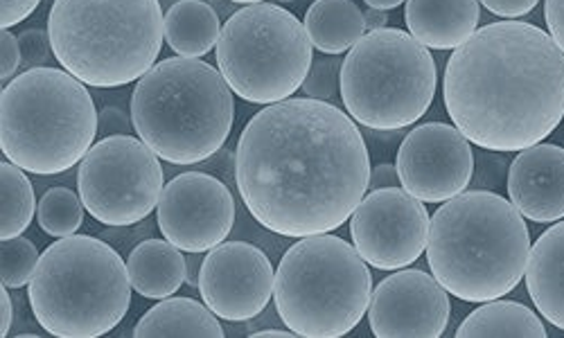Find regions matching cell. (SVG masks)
Instances as JSON below:
<instances>
[{
  "label": "cell",
  "instance_id": "6da1fadb",
  "mask_svg": "<svg viewBox=\"0 0 564 338\" xmlns=\"http://www.w3.org/2000/svg\"><path fill=\"white\" fill-rule=\"evenodd\" d=\"M235 185L251 217L273 235L333 232L370 189L366 140L330 102L290 98L267 105L238 140Z\"/></svg>",
  "mask_w": 564,
  "mask_h": 338
},
{
  "label": "cell",
  "instance_id": "7a4b0ae2",
  "mask_svg": "<svg viewBox=\"0 0 564 338\" xmlns=\"http://www.w3.org/2000/svg\"><path fill=\"white\" fill-rule=\"evenodd\" d=\"M443 95L454 127L477 148L529 150L564 118V53L531 23H490L449 57Z\"/></svg>",
  "mask_w": 564,
  "mask_h": 338
},
{
  "label": "cell",
  "instance_id": "3957f363",
  "mask_svg": "<svg viewBox=\"0 0 564 338\" xmlns=\"http://www.w3.org/2000/svg\"><path fill=\"white\" fill-rule=\"evenodd\" d=\"M529 258L531 235L524 215L495 192H460L432 217V275L465 303L510 294L527 275Z\"/></svg>",
  "mask_w": 564,
  "mask_h": 338
},
{
  "label": "cell",
  "instance_id": "277c9868",
  "mask_svg": "<svg viewBox=\"0 0 564 338\" xmlns=\"http://www.w3.org/2000/svg\"><path fill=\"white\" fill-rule=\"evenodd\" d=\"M133 129L159 159L199 165L230 135L232 90L210 64L187 57L159 62L131 92Z\"/></svg>",
  "mask_w": 564,
  "mask_h": 338
},
{
  "label": "cell",
  "instance_id": "5b68a950",
  "mask_svg": "<svg viewBox=\"0 0 564 338\" xmlns=\"http://www.w3.org/2000/svg\"><path fill=\"white\" fill-rule=\"evenodd\" d=\"M100 113L84 81L41 66L10 79L0 100V150L17 167L53 176L90 152Z\"/></svg>",
  "mask_w": 564,
  "mask_h": 338
},
{
  "label": "cell",
  "instance_id": "8992f818",
  "mask_svg": "<svg viewBox=\"0 0 564 338\" xmlns=\"http://www.w3.org/2000/svg\"><path fill=\"white\" fill-rule=\"evenodd\" d=\"M55 59L86 86L118 88L156 66L165 39L159 0H55Z\"/></svg>",
  "mask_w": 564,
  "mask_h": 338
},
{
  "label": "cell",
  "instance_id": "52a82bcc",
  "mask_svg": "<svg viewBox=\"0 0 564 338\" xmlns=\"http://www.w3.org/2000/svg\"><path fill=\"white\" fill-rule=\"evenodd\" d=\"M131 277L105 239L70 235L41 253L30 282L36 323L59 338H96L113 331L131 305Z\"/></svg>",
  "mask_w": 564,
  "mask_h": 338
},
{
  "label": "cell",
  "instance_id": "ba28073f",
  "mask_svg": "<svg viewBox=\"0 0 564 338\" xmlns=\"http://www.w3.org/2000/svg\"><path fill=\"white\" fill-rule=\"evenodd\" d=\"M275 312L305 338H339L366 316L372 298L368 262L330 232L303 237L275 271Z\"/></svg>",
  "mask_w": 564,
  "mask_h": 338
},
{
  "label": "cell",
  "instance_id": "9c48e42d",
  "mask_svg": "<svg viewBox=\"0 0 564 338\" xmlns=\"http://www.w3.org/2000/svg\"><path fill=\"white\" fill-rule=\"evenodd\" d=\"M436 62L415 36L382 28L366 32L341 66L348 116L375 131L415 124L434 102Z\"/></svg>",
  "mask_w": 564,
  "mask_h": 338
},
{
  "label": "cell",
  "instance_id": "30bf717a",
  "mask_svg": "<svg viewBox=\"0 0 564 338\" xmlns=\"http://www.w3.org/2000/svg\"><path fill=\"white\" fill-rule=\"evenodd\" d=\"M217 66L242 100L275 105L303 88L312 68V41L292 12L269 3L247 6L221 28Z\"/></svg>",
  "mask_w": 564,
  "mask_h": 338
},
{
  "label": "cell",
  "instance_id": "8fae6325",
  "mask_svg": "<svg viewBox=\"0 0 564 338\" xmlns=\"http://www.w3.org/2000/svg\"><path fill=\"white\" fill-rule=\"evenodd\" d=\"M79 197L88 215L124 228L152 215L163 195V167L143 140L118 133L90 148L79 163Z\"/></svg>",
  "mask_w": 564,
  "mask_h": 338
},
{
  "label": "cell",
  "instance_id": "7c38bea8",
  "mask_svg": "<svg viewBox=\"0 0 564 338\" xmlns=\"http://www.w3.org/2000/svg\"><path fill=\"white\" fill-rule=\"evenodd\" d=\"M432 217L404 187L370 189L350 217L352 244L380 271H400L425 253Z\"/></svg>",
  "mask_w": 564,
  "mask_h": 338
},
{
  "label": "cell",
  "instance_id": "4fadbf2b",
  "mask_svg": "<svg viewBox=\"0 0 564 338\" xmlns=\"http://www.w3.org/2000/svg\"><path fill=\"white\" fill-rule=\"evenodd\" d=\"M163 237L185 253H208L235 226V199L228 185L206 172L174 176L156 206Z\"/></svg>",
  "mask_w": 564,
  "mask_h": 338
},
{
  "label": "cell",
  "instance_id": "5bb4252c",
  "mask_svg": "<svg viewBox=\"0 0 564 338\" xmlns=\"http://www.w3.org/2000/svg\"><path fill=\"white\" fill-rule=\"evenodd\" d=\"M395 167L411 197L422 204H445L473 181L475 152L456 127L427 122L402 140Z\"/></svg>",
  "mask_w": 564,
  "mask_h": 338
},
{
  "label": "cell",
  "instance_id": "9a60e30c",
  "mask_svg": "<svg viewBox=\"0 0 564 338\" xmlns=\"http://www.w3.org/2000/svg\"><path fill=\"white\" fill-rule=\"evenodd\" d=\"M275 286V271L267 253L249 241H221L206 253L199 273L204 303L228 323L258 318Z\"/></svg>",
  "mask_w": 564,
  "mask_h": 338
},
{
  "label": "cell",
  "instance_id": "2e32d148",
  "mask_svg": "<svg viewBox=\"0 0 564 338\" xmlns=\"http://www.w3.org/2000/svg\"><path fill=\"white\" fill-rule=\"evenodd\" d=\"M449 312L447 288L425 271L406 269L372 288L368 320L378 338H436Z\"/></svg>",
  "mask_w": 564,
  "mask_h": 338
},
{
  "label": "cell",
  "instance_id": "e0dca14e",
  "mask_svg": "<svg viewBox=\"0 0 564 338\" xmlns=\"http://www.w3.org/2000/svg\"><path fill=\"white\" fill-rule=\"evenodd\" d=\"M512 206L538 223L564 217V150L557 144H533L522 150L508 170Z\"/></svg>",
  "mask_w": 564,
  "mask_h": 338
},
{
  "label": "cell",
  "instance_id": "ac0fdd59",
  "mask_svg": "<svg viewBox=\"0 0 564 338\" xmlns=\"http://www.w3.org/2000/svg\"><path fill=\"white\" fill-rule=\"evenodd\" d=\"M406 28L422 45L456 51L477 32L479 0H406Z\"/></svg>",
  "mask_w": 564,
  "mask_h": 338
},
{
  "label": "cell",
  "instance_id": "d6986e66",
  "mask_svg": "<svg viewBox=\"0 0 564 338\" xmlns=\"http://www.w3.org/2000/svg\"><path fill=\"white\" fill-rule=\"evenodd\" d=\"M527 286L538 312L564 329V221L549 228L533 244Z\"/></svg>",
  "mask_w": 564,
  "mask_h": 338
},
{
  "label": "cell",
  "instance_id": "ffe728a7",
  "mask_svg": "<svg viewBox=\"0 0 564 338\" xmlns=\"http://www.w3.org/2000/svg\"><path fill=\"white\" fill-rule=\"evenodd\" d=\"M133 292L143 298L163 301L174 296L185 282V258L167 239H145L127 260Z\"/></svg>",
  "mask_w": 564,
  "mask_h": 338
},
{
  "label": "cell",
  "instance_id": "44dd1931",
  "mask_svg": "<svg viewBox=\"0 0 564 338\" xmlns=\"http://www.w3.org/2000/svg\"><path fill=\"white\" fill-rule=\"evenodd\" d=\"M312 45L323 55H341L366 34V17L352 0H314L305 14Z\"/></svg>",
  "mask_w": 564,
  "mask_h": 338
},
{
  "label": "cell",
  "instance_id": "7402d4cb",
  "mask_svg": "<svg viewBox=\"0 0 564 338\" xmlns=\"http://www.w3.org/2000/svg\"><path fill=\"white\" fill-rule=\"evenodd\" d=\"M221 36L219 14L204 0H178L165 14V41L178 57L199 59Z\"/></svg>",
  "mask_w": 564,
  "mask_h": 338
},
{
  "label": "cell",
  "instance_id": "603a6c76",
  "mask_svg": "<svg viewBox=\"0 0 564 338\" xmlns=\"http://www.w3.org/2000/svg\"><path fill=\"white\" fill-rule=\"evenodd\" d=\"M138 338L159 336H206L221 338L224 327L219 316L193 298H163L133 327Z\"/></svg>",
  "mask_w": 564,
  "mask_h": 338
},
{
  "label": "cell",
  "instance_id": "cb8c5ba5",
  "mask_svg": "<svg viewBox=\"0 0 564 338\" xmlns=\"http://www.w3.org/2000/svg\"><path fill=\"white\" fill-rule=\"evenodd\" d=\"M458 338H544V323L522 303L488 301L469 314L456 329Z\"/></svg>",
  "mask_w": 564,
  "mask_h": 338
},
{
  "label": "cell",
  "instance_id": "d4e9b609",
  "mask_svg": "<svg viewBox=\"0 0 564 338\" xmlns=\"http://www.w3.org/2000/svg\"><path fill=\"white\" fill-rule=\"evenodd\" d=\"M0 192H3V210H0V237L12 239L28 230L32 223L36 204L34 189L25 170L14 163L0 165Z\"/></svg>",
  "mask_w": 564,
  "mask_h": 338
},
{
  "label": "cell",
  "instance_id": "484cf974",
  "mask_svg": "<svg viewBox=\"0 0 564 338\" xmlns=\"http://www.w3.org/2000/svg\"><path fill=\"white\" fill-rule=\"evenodd\" d=\"M36 219L43 232L51 237H70L84 223V204L68 187H53L45 192L36 206Z\"/></svg>",
  "mask_w": 564,
  "mask_h": 338
},
{
  "label": "cell",
  "instance_id": "4316f807",
  "mask_svg": "<svg viewBox=\"0 0 564 338\" xmlns=\"http://www.w3.org/2000/svg\"><path fill=\"white\" fill-rule=\"evenodd\" d=\"M39 260V251L30 239L21 235L3 239V247H0V277H3V286L21 288L30 284Z\"/></svg>",
  "mask_w": 564,
  "mask_h": 338
},
{
  "label": "cell",
  "instance_id": "83f0119b",
  "mask_svg": "<svg viewBox=\"0 0 564 338\" xmlns=\"http://www.w3.org/2000/svg\"><path fill=\"white\" fill-rule=\"evenodd\" d=\"M341 66L344 59L337 55H325L312 62V68L303 81V92L312 100H335L341 95Z\"/></svg>",
  "mask_w": 564,
  "mask_h": 338
},
{
  "label": "cell",
  "instance_id": "f1b7e54d",
  "mask_svg": "<svg viewBox=\"0 0 564 338\" xmlns=\"http://www.w3.org/2000/svg\"><path fill=\"white\" fill-rule=\"evenodd\" d=\"M19 43H21L23 66L25 68L48 66L51 59L55 57L51 34L43 32V30H25L23 34H19Z\"/></svg>",
  "mask_w": 564,
  "mask_h": 338
},
{
  "label": "cell",
  "instance_id": "f546056e",
  "mask_svg": "<svg viewBox=\"0 0 564 338\" xmlns=\"http://www.w3.org/2000/svg\"><path fill=\"white\" fill-rule=\"evenodd\" d=\"M21 62H23V53H21L19 36L12 34L10 30H3L0 32V77H3V84L8 79H14Z\"/></svg>",
  "mask_w": 564,
  "mask_h": 338
},
{
  "label": "cell",
  "instance_id": "4dcf8cb0",
  "mask_svg": "<svg viewBox=\"0 0 564 338\" xmlns=\"http://www.w3.org/2000/svg\"><path fill=\"white\" fill-rule=\"evenodd\" d=\"M479 3L495 17L520 19L533 12L540 0H479Z\"/></svg>",
  "mask_w": 564,
  "mask_h": 338
},
{
  "label": "cell",
  "instance_id": "1f68e13d",
  "mask_svg": "<svg viewBox=\"0 0 564 338\" xmlns=\"http://www.w3.org/2000/svg\"><path fill=\"white\" fill-rule=\"evenodd\" d=\"M41 0H3V8H0V25L3 30H10L25 19L32 17V12L39 8Z\"/></svg>",
  "mask_w": 564,
  "mask_h": 338
},
{
  "label": "cell",
  "instance_id": "d6a6232c",
  "mask_svg": "<svg viewBox=\"0 0 564 338\" xmlns=\"http://www.w3.org/2000/svg\"><path fill=\"white\" fill-rule=\"evenodd\" d=\"M546 28L560 51L564 53V0H546L544 3Z\"/></svg>",
  "mask_w": 564,
  "mask_h": 338
},
{
  "label": "cell",
  "instance_id": "836d02e7",
  "mask_svg": "<svg viewBox=\"0 0 564 338\" xmlns=\"http://www.w3.org/2000/svg\"><path fill=\"white\" fill-rule=\"evenodd\" d=\"M131 124H133V120H129L127 113L116 107H109L100 113V133H105V138L124 133L131 129Z\"/></svg>",
  "mask_w": 564,
  "mask_h": 338
},
{
  "label": "cell",
  "instance_id": "e575fe53",
  "mask_svg": "<svg viewBox=\"0 0 564 338\" xmlns=\"http://www.w3.org/2000/svg\"><path fill=\"white\" fill-rule=\"evenodd\" d=\"M400 174L395 165H380L370 172V189H382V187H398Z\"/></svg>",
  "mask_w": 564,
  "mask_h": 338
},
{
  "label": "cell",
  "instance_id": "d590c367",
  "mask_svg": "<svg viewBox=\"0 0 564 338\" xmlns=\"http://www.w3.org/2000/svg\"><path fill=\"white\" fill-rule=\"evenodd\" d=\"M14 318V307H12V296L8 294V286L0 288V336H8Z\"/></svg>",
  "mask_w": 564,
  "mask_h": 338
},
{
  "label": "cell",
  "instance_id": "8d00e7d4",
  "mask_svg": "<svg viewBox=\"0 0 564 338\" xmlns=\"http://www.w3.org/2000/svg\"><path fill=\"white\" fill-rule=\"evenodd\" d=\"M204 253H187L185 255V282L191 286H197L199 284V273H202V264H204Z\"/></svg>",
  "mask_w": 564,
  "mask_h": 338
},
{
  "label": "cell",
  "instance_id": "74e56055",
  "mask_svg": "<svg viewBox=\"0 0 564 338\" xmlns=\"http://www.w3.org/2000/svg\"><path fill=\"white\" fill-rule=\"evenodd\" d=\"M364 17H366V30H368V32L387 28V21H389V17H387L384 10H372V8H370Z\"/></svg>",
  "mask_w": 564,
  "mask_h": 338
},
{
  "label": "cell",
  "instance_id": "f35d334b",
  "mask_svg": "<svg viewBox=\"0 0 564 338\" xmlns=\"http://www.w3.org/2000/svg\"><path fill=\"white\" fill-rule=\"evenodd\" d=\"M253 338H285V336H296L292 329H278V327H269V329H258L251 334Z\"/></svg>",
  "mask_w": 564,
  "mask_h": 338
},
{
  "label": "cell",
  "instance_id": "ab89813d",
  "mask_svg": "<svg viewBox=\"0 0 564 338\" xmlns=\"http://www.w3.org/2000/svg\"><path fill=\"white\" fill-rule=\"evenodd\" d=\"M402 3H404V0H366L368 8H372V10H384V12L395 10V8H400Z\"/></svg>",
  "mask_w": 564,
  "mask_h": 338
},
{
  "label": "cell",
  "instance_id": "60d3db41",
  "mask_svg": "<svg viewBox=\"0 0 564 338\" xmlns=\"http://www.w3.org/2000/svg\"><path fill=\"white\" fill-rule=\"evenodd\" d=\"M230 3H238V6H258V3H264V0H230Z\"/></svg>",
  "mask_w": 564,
  "mask_h": 338
},
{
  "label": "cell",
  "instance_id": "b9f144b4",
  "mask_svg": "<svg viewBox=\"0 0 564 338\" xmlns=\"http://www.w3.org/2000/svg\"><path fill=\"white\" fill-rule=\"evenodd\" d=\"M280 3H290V0H280Z\"/></svg>",
  "mask_w": 564,
  "mask_h": 338
}]
</instances>
